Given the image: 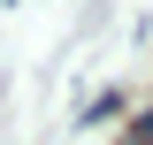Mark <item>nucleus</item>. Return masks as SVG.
<instances>
[{
	"label": "nucleus",
	"mask_w": 153,
	"mask_h": 145,
	"mask_svg": "<svg viewBox=\"0 0 153 145\" xmlns=\"http://www.w3.org/2000/svg\"><path fill=\"white\" fill-rule=\"evenodd\" d=\"M123 145H153V107L138 115V130H130V138H123Z\"/></svg>",
	"instance_id": "f257e3e1"
}]
</instances>
